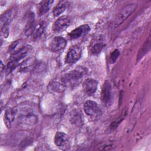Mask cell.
<instances>
[{
    "label": "cell",
    "mask_w": 151,
    "mask_h": 151,
    "mask_svg": "<svg viewBox=\"0 0 151 151\" xmlns=\"http://www.w3.org/2000/svg\"><path fill=\"white\" fill-rule=\"evenodd\" d=\"M34 63V60L32 58H29L23 61L20 64L19 70L21 71H28L32 67Z\"/></svg>",
    "instance_id": "obj_20"
},
{
    "label": "cell",
    "mask_w": 151,
    "mask_h": 151,
    "mask_svg": "<svg viewBox=\"0 0 151 151\" xmlns=\"http://www.w3.org/2000/svg\"><path fill=\"white\" fill-rule=\"evenodd\" d=\"M84 74H86L85 69L82 67L72 70L61 77V83L65 87H74L81 81Z\"/></svg>",
    "instance_id": "obj_1"
},
{
    "label": "cell",
    "mask_w": 151,
    "mask_h": 151,
    "mask_svg": "<svg viewBox=\"0 0 151 151\" xmlns=\"http://www.w3.org/2000/svg\"><path fill=\"white\" fill-rule=\"evenodd\" d=\"M68 2L65 1H61L58 2V3L55 6L53 9L52 14L54 16L57 17L61 14L66 9Z\"/></svg>",
    "instance_id": "obj_19"
},
{
    "label": "cell",
    "mask_w": 151,
    "mask_h": 151,
    "mask_svg": "<svg viewBox=\"0 0 151 151\" xmlns=\"http://www.w3.org/2000/svg\"><path fill=\"white\" fill-rule=\"evenodd\" d=\"M45 23L44 21H40L36 25H35L32 28L31 32V35L33 39L37 40L40 38L45 29Z\"/></svg>",
    "instance_id": "obj_13"
},
{
    "label": "cell",
    "mask_w": 151,
    "mask_h": 151,
    "mask_svg": "<svg viewBox=\"0 0 151 151\" xmlns=\"http://www.w3.org/2000/svg\"><path fill=\"white\" fill-rule=\"evenodd\" d=\"M20 41L21 40H17V41H15L14 42H13L9 46V48H8V52H12L14 53L16 50V48L19 45H20Z\"/></svg>",
    "instance_id": "obj_22"
},
{
    "label": "cell",
    "mask_w": 151,
    "mask_h": 151,
    "mask_svg": "<svg viewBox=\"0 0 151 151\" xmlns=\"http://www.w3.org/2000/svg\"><path fill=\"white\" fill-rule=\"evenodd\" d=\"M54 143L61 150H68L71 147V141L69 136L62 132H57L54 136Z\"/></svg>",
    "instance_id": "obj_4"
},
{
    "label": "cell",
    "mask_w": 151,
    "mask_h": 151,
    "mask_svg": "<svg viewBox=\"0 0 151 151\" xmlns=\"http://www.w3.org/2000/svg\"><path fill=\"white\" fill-rule=\"evenodd\" d=\"M97 81L93 78L86 79L83 84L84 91L88 95L93 94L97 88Z\"/></svg>",
    "instance_id": "obj_12"
},
{
    "label": "cell",
    "mask_w": 151,
    "mask_h": 151,
    "mask_svg": "<svg viewBox=\"0 0 151 151\" xmlns=\"http://www.w3.org/2000/svg\"><path fill=\"white\" fill-rule=\"evenodd\" d=\"M90 28L88 25H82L71 31L68 34V37L70 40L78 39L86 34L90 31Z\"/></svg>",
    "instance_id": "obj_11"
},
{
    "label": "cell",
    "mask_w": 151,
    "mask_h": 151,
    "mask_svg": "<svg viewBox=\"0 0 151 151\" xmlns=\"http://www.w3.org/2000/svg\"><path fill=\"white\" fill-rule=\"evenodd\" d=\"M18 120L22 123L27 124H34L38 121L37 116L29 111H24L18 116Z\"/></svg>",
    "instance_id": "obj_10"
},
{
    "label": "cell",
    "mask_w": 151,
    "mask_h": 151,
    "mask_svg": "<svg viewBox=\"0 0 151 151\" xmlns=\"http://www.w3.org/2000/svg\"><path fill=\"white\" fill-rule=\"evenodd\" d=\"M9 25H4L2 27H1V35L4 37V38H6L8 37L9 35Z\"/></svg>",
    "instance_id": "obj_24"
},
{
    "label": "cell",
    "mask_w": 151,
    "mask_h": 151,
    "mask_svg": "<svg viewBox=\"0 0 151 151\" xmlns=\"http://www.w3.org/2000/svg\"><path fill=\"white\" fill-rule=\"evenodd\" d=\"M81 48L77 45L71 46L68 50L65 61L67 64H73L77 62L81 57Z\"/></svg>",
    "instance_id": "obj_6"
},
{
    "label": "cell",
    "mask_w": 151,
    "mask_h": 151,
    "mask_svg": "<svg viewBox=\"0 0 151 151\" xmlns=\"http://www.w3.org/2000/svg\"><path fill=\"white\" fill-rule=\"evenodd\" d=\"M67 45V41L62 37H55L51 41L49 45L50 50L56 52L63 50Z\"/></svg>",
    "instance_id": "obj_7"
},
{
    "label": "cell",
    "mask_w": 151,
    "mask_h": 151,
    "mask_svg": "<svg viewBox=\"0 0 151 151\" xmlns=\"http://www.w3.org/2000/svg\"><path fill=\"white\" fill-rule=\"evenodd\" d=\"M70 120L76 126H80L82 123V116L81 112L78 110H73L70 113Z\"/></svg>",
    "instance_id": "obj_17"
},
{
    "label": "cell",
    "mask_w": 151,
    "mask_h": 151,
    "mask_svg": "<svg viewBox=\"0 0 151 151\" xmlns=\"http://www.w3.org/2000/svg\"><path fill=\"white\" fill-rule=\"evenodd\" d=\"M119 54H120L119 51L117 49L114 50L111 53V54L110 55V60L111 63H114L116 61V60L117 59V58H118V57L119 55Z\"/></svg>",
    "instance_id": "obj_23"
},
{
    "label": "cell",
    "mask_w": 151,
    "mask_h": 151,
    "mask_svg": "<svg viewBox=\"0 0 151 151\" xmlns=\"http://www.w3.org/2000/svg\"><path fill=\"white\" fill-rule=\"evenodd\" d=\"M49 88L52 91H55L57 93H61L64 90L65 86L61 83L52 81L49 85Z\"/></svg>",
    "instance_id": "obj_21"
},
{
    "label": "cell",
    "mask_w": 151,
    "mask_h": 151,
    "mask_svg": "<svg viewBox=\"0 0 151 151\" xmlns=\"http://www.w3.org/2000/svg\"><path fill=\"white\" fill-rule=\"evenodd\" d=\"M71 18L68 15H63L57 19L52 28V31L55 33H60L65 30L71 24Z\"/></svg>",
    "instance_id": "obj_5"
},
{
    "label": "cell",
    "mask_w": 151,
    "mask_h": 151,
    "mask_svg": "<svg viewBox=\"0 0 151 151\" xmlns=\"http://www.w3.org/2000/svg\"><path fill=\"white\" fill-rule=\"evenodd\" d=\"M85 113L93 120L100 119L101 116V111L97 103L91 100H87L84 104Z\"/></svg>",
    "instance_id": "obj_2"
},
{
    "label": "cell",
    "mask_w": 151,
    "mask_h": 151,
    "mask_svg": "<svg viewBox=\"0 0 151 151\" xmlns=\"http://www.w3.org/2000/svg\"><path fill=\"white\" fill-rule=\"evenodd\" d=\"M16 14L15 9H10L2 14L1 17V25L2 27L4 25H9L12 20Z\"/></svg>",
    "instance_id": "obj_15"
},
{
    "label": "cell",
    "mask_w": 151,
    "mask_h": 151,
    "mask_svg": "<svg viewBox=\"0 0 151 151\" xmlns=\"http://www.w3.org/2000/svg\"><path fill=\"white\" fill-rule=\"evenodd\" d=\"M15 111L12 109H8L5 110L4 116V121L8 128H10L11 127L12 123L15 119Z\"/></svg>",
    "instance_id": "obj_16"
},
{
    "label": "cell",
    "mask_w": 151,
    "mask_h": 151,
    "mask_svg": "<svg viewBox=\"0 0 151 151\" xmlns=\"http://www.w3.org/2000/svg\"><path fill=\"white\" fill-rule=\"evenodd\" d=\"M137 7L136 4H130L129 5H127L125 6L118 14L117 17L115 18L114 22V27H116L120 25L127 18H128L130 14L133 12V11L135 10V9Z\"/></svg>",
    "instance_id": "obj_3"
},
{
    "label": "cell",
    "mask_w": 151,
    "mask_h": 151,
    "mask_svg": "<svg viewBox=\"0 0 151 151\" xmlns=\"http://www.w3.org/2000/svg\"><path fill=\"white\" fill-rule=\"evenodd\" d=\"M104 45L103 41L101 38L94 40L93 42H91L90 45V52L93 55H97L100 53L103 50Z\"/></svg>",
    "instance_id": "obj_14"
},
{
    "label": "cell",
    "mask_w": 151,
    "mask_h": 151,
    "mask_svg": "<svg viewBox=\"0 0 151 151\" xmlns=\"http://www.w3.org/2000/svg\"><path fill=\"white\" fill-rule=\"evenodd\" d=\"M31 50V47L30 45H26L22 47L19 50L12 54L10 58V61L14 63L17 65H18L19 62L27 56V55L29 53Z\"/></svg>",
    "instance_id": "obj_8"
},
{
    "label": "cell",
    "mask_w": 151,
    "mask_h": 151,
    "mask_svg": "<svg viewBox=\"0 0 151 151\" xmlns=\"http://www.w3.org/2000/svg\"><path fill=\"white\" fill-rule=\"evenodd\" d=\"M101 101L105 106H109L111 100V84L108 80H106L101 93Z\"/></svg>",
    "instance_id": "obj_9"
},
{
    "label": "cell",
    "mask_w": 151,
    "mask_h": 151,
    "mask_svg": "<svg viewBox=\"0 0 151 151\" xmlns=\"http://www.w3.org/2000/svg\"><path fill=\"white\" fill-rule=\"evenodd\" d=\"M54 2L53 1H42L38 4V12L40 15H44L50 9L51 5Z\"/></svg>",
    "instance_id": "obj_18"
}]
</instances>
